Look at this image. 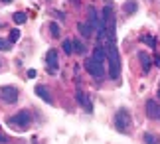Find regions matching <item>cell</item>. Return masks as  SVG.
Listing matches in <instances>:
<instances>
[{"label": "cell", "instance_id": "30bf717a", "mask_svg": "<svg viewBox=\"0 0 160 144\" xmlns=\"http://www.w3.org/2000/svg\"><path fill=\"white\" fill-rule=\"evenodd\" d=\"M95 61H99L101 65H105V59H107V53H105V49H103V46H97L93 49V55H91Z\"/></svg>", "mask_w": 160, "mask_h": 144}, {"label": "cell", "instance_id": "cb8c5ba5", "mask_svg": "<svg viewBox=\"0 0 160 144\" xmlns=\"http://www.w3.org/2000/svg\"><path fill=\"white\" fill-rule=\"evenodd\" d=\"M2 2H6V4H8V2H12V0H2Z\"/></svg>", "mask_w": 160, "mask_h": 144}, {"label": "cell", "instance_id": "2e32d148", "mask_svg": "<svg viewBox=\"0 0 160 144\" xmlns=\"http://www.w3.org/2000/svg\"><path fill=\"white\" fill-rule=\"evenodd\" d=\"M144 142H146V144H158V138H156L154 134L146 132V134H144Z\"/></svg>", "mask_w": 160, "mask_h": 144}, {"label": "cell", "instance_id": "4fadbf2b", "mask_svg": "<svg viewBox=\"0 0 160 144\" xmlns=\"http://www.w3.org/2000/svg\"><path fill=\"white\" fill-rule=\"evenodd\" d=\"M12 18H14V22H16V24H24V22L28 20V16L24 14V12H16V14L12 16Z\"/></svg>", "mask_w": 160, "mask_h": 144}, {"label": "cell", "instance_id": "d4e9b609", "mask_svg": "<svg viewBox=\"0 0 160 144\" xmlns=\"http://www.w3.org/2000/svg\"><path fill=\"white\" fill-rule=\"evenodd\" d=\"M158 97H160V93H158Z\"/></svg>", "mask_w": 160, "mask_h": 144}, {"label": "cell", "instance_id": "52a82bcc", "mask_svg": "<svg viewBox=\"0 0 160 144\" xmlns=\"http://www.w3.org/2000/svg\"><path fill=\"white\" fill-rule=\"evenodd\" d=\"M146 115L150 118H154V121L160 118V105L154 101V99H148V101H146Z\"/></svg>", "mask_w": 160, "mask_h": 144}, {"label": "cell", "instance_id": "7a4b0ae2", "mask_svg": "<svg viewBox=\"0 0 160 144\" xmlns=\"http://www.w3.org/2000/svg\"><path fill=\"white\" fill-rule=\"evenodd\" d=\"M30 122H32V115H30V111H20L16 112L14 117L8 118V124L14 128H28Z\"/></svg>", "mask_w": 160, "mask_h": 144}, {"label": "cell", "instance_id": "ac0fdd59", "mask_svg": "<svg viewBox=\"0 0 160 144\" xmlns=\"http://www.w3.org/2000/svg\"><path fill=\"white\" fill-rule=\"evenodd\" d=\"M20 40V30H12L10 32V37H8V42L10 43H14V42H18Z\"/></svg>", "mask_w": 160, "mask_h": 144}, {"label": "cell", "instance_id": "3957f363", "mask_svg": "<svg viewBox=\"0 0 160 144\" xmlns=\"http://www.w3.org/2000/svg\"><path fill=\"white\" fill-rule=\"evenodd\" d=\"M115 127L119 132H127L128 127H131V115L125 111V109H121L119 112L115 115Z\"/></svg>", "mask_w": 160, "mask_h": 144}, {"label": "cell", "instance_id": "ba28073f", "mask_svg": "<svg viewBox=\"0 0 160 144\" xmlns=\"http://www.w3.org/2000/svg\"><path fill=\"white\" fill-rule=\"evenodd\" d=\"M46 65H48V69H50L52 73L58 71V52L55 49H50L46 55Z\"/></svg>", "mask_w": 160, "mask_h": 144}, {"label": "cell", "instance_id": "ffe728a7", "mask_svg": "<svg viewBox=\"0 0 160 144\" xmlns=\"http://www.w3.org/2000/svg\"><path fill=\"white\" fill-rule=\"evenodd\" d=\"M50 32H52V36H53V37H59V26H58L55 22H52V24H50Z\"/></svg>", "mask_w": 160, "mask_h": 144}, {"label": "cell", "instance_id": "277c9868", "mask_svg": "<svg viewBox=\"0 0 160 144\" xmlns=\"http://www.w3.org/2000/svg\"><path fill=\"white\" fill-rule=\"evenodd\" d=\"M85 69L93 75L95 79H103V77H105V73H107L105 71V65H101L99 61H95L93 57H89L87 61H85Z\"/></svg>", "mask_w": 160, "mask_h": 144}, {"label": "cell", "instance_id": "d6986e66", "mask_svg": "<svg viewBox=\"0 0 160 144\" xmlns=\"http://www.w3.org/2000/svg\"><path fill=\"white\" fill-rule=\"evenodd\" d=\"M10 47H12V43L8 40H2V37H0V52H8Z\"/></svg>", "mask_w": 160, "mask_h": 144}, {"label": "cell", "instance_id": "603a6c76", "mask_svg": "<svg viewBox=\"0 0 160 144\" xmlns=\"http://www.w3.org/2000/svg\"><path fill=\"white\" fill-rule=\"evenodd\" d=\"M28 77H30V79H34V77H36V71H34V69H30V71H28Z\"/></svg>", "mask_w": 160, "mask_h": 144}, {"label": "cell", "instance_id": "e0dca14e", "mask_svg": "<svg viewBox=\"0 0 160 144\" xmlns=\"http://www.w3.org/2000/svg\"><path fill=\"white\" fill-rule=\"evenodd\" d=\"M125 10L128 12V14H132V12L137 10V2H134V0H128V2L125 4Z\"/></svg>", "mask_w": 160, "mask_h": 144}, {"label": "cell", "instance_id": "7c38bea8", "mask_svg": "<svg viewBox=\"0 0 160 144\" xmlns=\"http://www.w3.org/2000/svg\"><path fill=\"white\" fill-rule=\"evenodd\" d=\"M140 63H142V69H144V73H148V71H150V55H146V53H140Z\"/></svg>", "mask_w": 160, "mask_h": 144}, {"label": "cell", "instance_id": "9a60e30c", "mask_svg": "<svg viewBox=\"0 0 160 144\" xmlns=\"http://www.w3.org/2000/svg\"><path fill=\"white\" fill-rule=\"evenodd\" d=\"M63 52H65L67 55L73 53V43H71V40H63Z\"/></svg>", "mask_w": 160, "mask_h": 144}, {"label": "cell", "instance_id": "5b68a950", "mask_svg": "<svg viewBox=\"0 0 160 144\" xmlns=\"http://www.w3.org/2000/svg\"><path fill=\"white\" fill-rule=\"evenodd\" d=\"M89 26H91V30H95L97 34L99 32H105V24H103V20L99 18V14H97V10L95 8H89Z\"/></svg>", "mask_w": 160, "mask_h": 144}, {"label": "cell", "instance_id": "8fae6325", "mask_svg": "<svg viewBox=\"0 0 160 144\" xmlns=\"http://www.w3.org/2000/svg\"><path fill=\"white\" fill-rule=\"evenodd\" d=\"M77 30H79V34H81L83 37H91V34H93V30H91V26H89L87 22L79 24V26H77Z\"/></svg>", "mask_w": 160, "mask_h": 144}, {"label": "cell", "instance_id": "8992f818", "mask_svg": "<svg viewBox=\"0 0 160 144\" xmlns=\"http://www.w3.org/2000/svg\"><path fill=\"white\" fill-rule=\"evenodd\" d=\"M0 99L6 103H16V99H18V89L16 87H12V85H4V87H0Z\"/></svg>", "mask_w": 160, "mask_h": 144}, {"label": "cell", "instance_id": "7402d4cb", "mask_svg": "<svg viewBox=\"0 0 160 144\" xmlns=\"http://www.w3.org/2000/svg\"><path fill=\"white\" fill-rule=\"evenodd\" d=\"M6 142H8V138H6L2 132H0V144H6Z\"/></svg>", "mask_w": 160, "mask_h": 144}, {"label": "cell", "instance_id": "6da1fadb", "mask_svg": "<svg viewBox=\"0 0 160 144\" xmlns=\"http://www.w3.org/2000/svg\"><path fill=\"white\" fill-rule=\"evenodd\" d=\"M107 34H109V40H107V59H109V73L113 79H119L121 75V59H119V53H117V46H115V24H111L107 28Z\"/></svg>", "mask_w": 160, "mask_h": 144}, {"label": "cell", "instance_id": "9c48e42d", "mask_svg": "<svg viewBox=\"0 0 160 144\" xmlns=\"http://www.w3.org/2000/svg\"><path fill=\"white\" fill-rule=\"evenodd\" d=\"M34 91H36V95H38V97H40L44 103H48V105H53V97L50 95V91H48L44 85H36V89H34Z\"/></svg>", "mask_w": 160, "mask_h": 144}, {"label": "cell", "instance_id": "5bb4252c", "mask_svg": "<svg viewBox=\"0 0 160 144\" xmlns=\"http://www.w3.org/2000/svg\"><path fill=\"white\" fill-rule=\"evenodd\" d=\"M71 43H73V49H75L77 53H85V46L79 40H71Z\"/></svg>", "mask_w": 160, "mask_h": 144}, {"label": "cell", "instance_id": "44dd1931", "mask_svg": "<svg viewBox=\"0 0 160 144\" xmlns=\"http://www.w3.org/2000/svg\"><path fill=\"white\" fill-rule=\"evenodd\" d=\"M144 43H146V46H150V47H156V40L152 36H146L144 37Z\"/></svg>", "mask_w": 160, "mask_h": 144}]
</instances>
